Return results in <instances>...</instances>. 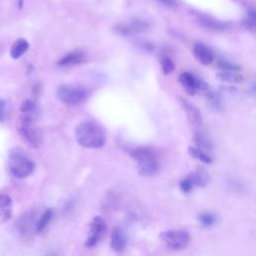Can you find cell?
<instances>
[{"instance_id": "17", "label": "cell", "mask_w": 256, "mask_h": 256, "mask_svg": "<svg viewBox=\"0 0 256 256\" xmlns=\"http://www.w3.org/2000/svg\"><path fill=\"white\" fill-rule=\"evenodd\" d=\"M187 176L190 178L194 187H204L209 183V175L204 170H195Z\"/></svg>"}, {"instance_id": "19", "label": "cell", "mask_w": 256, "mask_h": 256, "mask_svg": "<svg viewBox=\"0 0 256 256\" xmlns=\"http://www.w3.org/2000/svg\"><path fill=\"white\" fill-rule=\"evenodd\" d=\"M194 142L198 148L204 151H210L213 147L209 137L203 131H201V129L194 131Z\"/></svg>"}, {"instance_id": "24", "label": "cell", "mask_w": 256, "mask_h": 256, "mask_svg": "<svg viewBox=\"0 0 256 256\" xmlns=\"http://www.w3.org/2000/svg\"><path fill=\"white\" fill-rule=\"evenodd\" d=\"M243 25L251 31H254L256 25V11L254 7H248L245 13V17L243 19Z\"/></svg>"}, {"instance_id": "11", "label": "cell", "mask_w": 256, "mask_h": 256, "mask_svg": "<svg viewBox=\"0 0 256 256\" xmlns=\"http://www.w3.org/2000/svg\"><path fill=\"white\" fill-rule=\"evenodd\" d=\"M87 59V55L81 49H75L70 51L69 53L65 54L63 57H61L57 65L59 67H70L74 65H78L83 62H85Z\"/></svg>"}, {"instance_id": "10", "label": "cell", "mask_w": 256, "mask_h": 256, "mask_svg": "<svg viewBox=\"0 0 256 256\" xmlns=\"http://www.w3.org/2000/svg\"><path fill=\"white\" fill-rule=\"evenodd\" d=\"M197 21L201 25L202 27H204L207 30L213 31V32H222L225 31L229 28V24L220 20H217L209 15L199 13L197 15Z\"/></svg>"}, {"instance_id": "21", "label": "cell", "mask_w": 256, "mask_h": 256, "mask_svg": "<svg viewBox=\"0 0 256 256\" xmlns=\"http://www.w3.org/2000/svg\"><path fill=\"white\" fill-rule=\"evenodd\" d=\"M188 153L191 157H193L194 159H197L203 163L211 164L213 162V158L208 154V153H206V151H204L198 147L190 146L188 148Z\"/></svg>"}, {"instance_id": "13", "label": "cell", "mask_w": 256, "mask_h": 256, "mask_svg": "<svg viewBox=\"0 0 256 256\" xmlns=\"http://www.w3.org/2000/svg\"><path fill=\"white\" fill-rule=\"evenodd\" d=\"M192 51L194 58L202 65H209L214 60V54L212 50L203 43H195Z\"/></svg>"}, {"instance_id": "26", "label": "cell", "mask_w": 256, "mask_h": 256, "mask_svg": "<svg viewBox=\"0 0 256 256\" xmlns=\"http://www.w3.org/2000/svg\"><path fill=\"white\" fill-rule=\"evenodd\" d=\"M198 221L203 227H211L216 222V216L210 212H203L198 215Z\"/></svg>"}, {"instance_id": "29", "label": "cell", "mask_w": 256, "mask_h": 256, "mask_svg": "<svg viewBox=\"0 0 256 256\" xmlns=\"http://www.w3.org/2000/svg\"><path fill=\"white\" fill-rule=\"evenodd\" d=\"M155 1L165 7L174 8L178 5V0H155Z\"/></svg>"}, {"instance_id": "5", "label": "cell", "mask_w": 256, "mask_h": 256, "mask_svg": "<svg viewBox=\"0 0 256 256\" xmlns=\"http://www.w3.org/2000/svg\"><path fill=\"white\" fill-rule=\"evenodd\" d=\"M56 96L62 103L77 105L86 100L88 92L84 87L79 85L62 84L57 88Z\"/></svg>"}, {"instance_id": "15", "label": "cell", "mask_w": 256, "mask_h": 256, "mask_svg": "<svg viewBox=\"0 0 256 256\" xmlns=\"http://www.w3.org/2000/svg\"><path fill=\"white\" fill-rule=\"evenodd\" d=\"M127 239L123 230L120 227H115L111 232L110 246L116 252H122L126 247Z\"/></svg>"}, {"instance_id": "7", "label": "cell", "mask_w": 256, "mask_h": 256, "mask_svg": "<svg viewBox=\"0 0 256 256\" xmlns=\"http://www.w3.org/2000/svg\"><path fill=\"white\" fill-rule=\"evenodd\" d=\"M150 24L145 19L135 18L128 23L118 24L114 27V31L122 36H133L135 34L146 32L149 29Z\"/></svg>"}, {"instance_id": "14", "label": "cell", "mask_w": 256, "mask_h": 256, "mask_svg": "<svg viewBox=\"0 0 256 256\" xmlns=\"http://www.w3.org/2000/svg\"><path fill=\"white\" fill-rule=\"evenodd\" d=\"M180 103L187 115V118L191 125L195 128V130L201 129L202 126V116L200 111L198 110L197 107L192 105L189 101L186 99H180Z\"/></svg>"}, {"instance_id": "22", "label": "cell", "mask_w": 256, "mask_h": 256, "mask_svg": "<svg viewBox=\"0 0 256 256\" xmlns=\"http://www.w3.org/2000/svg\"><path fill=\"white\" fill-rule=\"evenodd\" d=\"M20 111L22 114H27L34 118H37L39 114V107L32 100H25L22 102Z\"/></svg>"}, {"instance_id": "4", "label": "cell", "mask_w": 256, "mask_h": 256, "mask_svg": "<svg viewBox=\"0 0 256 256\" xmlns=\"http://www.w3.org/2000/svg\"><path fill=\"white\" fill-rule=\"evenodd\" d=\"M8 166L11 174L16 178H26L31 175L35 169L33 160L21 149L11 150Z\"/></svg>"}, {"instance_id": "6", "label": "cell", "mask_w": 256, "mask_h": 256, "mask_svg": "<svg viewBox=\"0 0 256 256\" xmlns=\"http://www.w3.org/2000/svg\"><path fill=\"white\" fill-rule=\"evenodd\" d=\"M159 239L172 250H182L188 246L190 235L186 230L169 229L159 234Z\"/></svg>"}, {"instance_id": "20", "label": "cell", "mask_w": 256, "mask_h": 256, "mask_svg": "<svg viewBox=\"0 0 256 256\" xmlns=\"http://www.w3.org/2000/svg\"><path fill=\"white\" fill-rule=\"evenodd\" d=\"M216 77L220 81L230 84L240 83L243 80V76H241L238 72L234 71H221L216 75Z\"/></svg>"}, {"instance_id": "3", "label": "cell", "mask_w": 256, "mask_h": 256, "mask_svg": "<svg viewBox=\"0 0 256 256\" xmlns=\"http://www.w3.org/2000/svg\"><path fill=\"white\" fill-rule=\"evenodd\" d=\"M35 119L30 115L21 113L16 124L19 136L31 148H38L42 143V136L35 126Z\"/></svg>"}, {"instance_id": "2", "label": "cell", "mask_w": 256, "mask_h": 256, "mask_svg": "<svg viewBox=\"0 0 256 256\" xmlns=\"http://www.w3.org/2000/svg\"><path fill=\"white\" fill-rule=\"evenodd\" d=\"M130 156L137 163V170L141 176L155 175L159 168V160L155 150L148 146H139L129 150Z\"/></svg>"}, {"instance_id": "25", "label": "cell", "mask_w": 256, "mask_h": 256, "mask_svg": "<svg viewBox=\"0 0 256 256\" xmlns=\"http://www.w3.org/2000/svg\"><path fill=\"white\" fill-rule=\"evenodd\" d=\"M160 66L165 75H170L175 70V63L168 55H162L160 58Z\"/></svg>"}, {"instance_id": "27", "label": "cell", "mask_w": 256, "mask_h": 256, "mask_svg": "<svg viewBox=\"0 0 256 256\" xmlns=\"http://www.w3.org/2000/svg\"><path fill=\"white\" fill-rule=\"evenodd\" d=\"M217 66L222 70V71H234V72H239L241 70V67L235 63L230 62L225 59H218L217 60Z\"/></svg>"}, {"instance_id": "18", "label": "cell", "mask_w": 256, "mask_h": 256, "mask_svg": "<svg viewBox=\"0 0 256 256\" xmlns=\"http://www.w3.org/2000/svg\"><path fill=\"white\" fill-rule=\"evenodd\" d=\"M29 48V43L27 42V40H25L23 38H20V39H17L11 49H10V56L13 58V59H18L20 58L26 51L28 50Z\"/></svg>"}, {"instance_id": "12", "label": "cell", "mask_w": 256, "mask_h": 256, "mask_svg": "<svg viewBox=\"0 0 256 256\" xmlns=\"http://www.w3.org/2000/svg\"><path fill=\"white\" fill-rule=\"evenodd\" d=\"M179 83L182 86L184 91L191 96H194L199 90V84L201 79L196 78L195 76L190 72H182L178 77Z\"/></svg>"}, {"instance_id": "30", "label": "cell", "mask_w": 256, "mask_h": 256, "mask_svg": "<svg viewBox=\"0 0 256 256\" xmlns=\"http://www.w3.org/2000/svg\"><path fill=\"white\" fill-rule=\"evenodd\" d=\"M6 118V105L5 102L0 99V122H3Z\"/></svg>"}, {"instance_id": "9", "label": "cell", "mask_w": 256, "mask_h": 256, "mask_svg": "<svg viewBox=\"0 0 256 256\" xmlns=\"http://www.w3.org/2000/svg\"><path fill=\"white\" fill-rule=\"evenodd\" d=\"M36 215L34 212H26L21 215L15 223L16 231L21 237H30L36 232Z\"/></svg>"}, {"instance_id": "16", "label": "cell", "mask_w": 256, "mask_h": 256, "mask_svg": "<svg viewBox=\"0 0 256 256\" xmlns=\"http://www.w3.org/2000/svg\"><path fill=\"white\" fill-rule=\"evenodd\" d=\"M12 214V199L6 194H0V224L10 219Z\"/></svg>"}, {"instance_id": "8", "label": "cell", "mask_w": 256, "mask_h": 256, "mask_svg": "<svg viewBox=\"0 0 256 256\" xmlns=\"http://www.w3.org/2000/svg\"><path fill=\"white\" fill-rule=\"evenodd\" d=\"M106 231V223L101 216H95L89 225V235L86 238L84 245L86 247H94L99 243Z\"/></svg>"}, {"instance_id": "23", "label": "cell", "mask_w": 256, "mask_h": 256, "mask_svg": "<svg viewBox=\"0 0 256 256\" xmlns=\"http://www.w3.org/2000/svg\"><path fill=\"white\" fill-rule=\"evenodd\" d=\"M52 217H53V210L51 208H46L36 222V232H42L43 230L48 226Z\"/></svg>"}, {"instance_id": "1", "label": "cell", "mask_w": 256, "mask_h": 256, "mask_svg": "<svg viewBox=\"0 0 256 256\" xmlns=\"http://www.w3.org/2000/svg\"><path fill=\"white\" fill-rule=\"evenodd\" d=\"M75 138L77 143L84 148L98 149L105 145L106 133L100 124L86 120L76 127Z\"/></svg>"}, {"instance_id": "28", "label": "cell", "mask_w": 256, "mask_h": 256, "mask_svg": "<svg viewBox=\"0 0 256 256\" xmlns=\"http://www.w3.org/2000/svg\"><path fill=\"white\" fill-rule=\"evenodd\" d=\"M179 187H180V190L184 193H189L193 190L194 188V185L192 183V181L190 180V178L188 176H186L184 179H182V180L180 181V183H179Z\"/></svg>"}]
</instances>
